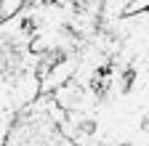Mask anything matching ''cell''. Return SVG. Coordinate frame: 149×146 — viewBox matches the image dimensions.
I'll return each instance as SVG.
<instances>
[{"label": "cell", "mask_w": 149, "mask_h": 146, "mask_svg": "<svg viewBox=\"0 0 149 146\" xmlns=\"http://www.w3.org/2000/svg\"><path fill=\"white\" fill-rule=\"evenodd\" d=\"M22 6H24V0H0V21L8 19V16H13Z\"/></svg>", "instance_id": "1"}]
</instances>
